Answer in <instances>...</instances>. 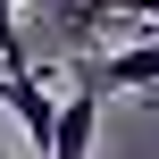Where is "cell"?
<instances>
[{
  "instance_id": "1",
  "label": "cell",
  "mask_w": 159,
  "mask_h": 159,
  "mask_svg": "<svg viewBox=\"0 0 159 159\" xmlns=\"http://www.w3.org/2000/svg\"><path fill=\"white\" fill-rule=\"evenodd\" d=\"M109 25H117V0H34V34L25 42H42L59 67L67 59H92L101 42H109ZM34 50V59H42Z\"/></svg>"
},
{
  "instance_id": "2",
  "label": "cell",
  "mask_w": 159,
  "mask_h": 159,
  "mask_svg": "<svg viewBox=\"0 0 159 159\" xmlns=\"http://www.w3.org/2000/svg\"><path fill=\"white\" fill-rule=\"evenodd\" d=\"M67 92H59V134H50V159H92V143H101V84L67 59Z\"/></svg>"
},
{
  "instance_id": "3",
  "label": "cell",
  "mask_w": 159,
  "mask_h": 159,
  "mask_svg": "<svg viewBox=\"0 0 159 159\" xmlns=\"http://www.w3.org/2000/svg\"><path fill=\"white\" fill-rule=\"evenodd\" d=\"M0 67H8V75H17V67H34V42H25V17H17L8 0H0Z\"/></svg>"
},
{
  "instance_id": "4",
  "label": "cell",
  "mask_w": 159,
  "mask_h": 159,
  "mask_svg": "<svg viewBox=\"0 0 159 159\" xmlns=\"http://www.w3.org/2000/svg\"><path fill=\"white\" fill-rule=\"evenodd\" d=\"M151 101H159V84H151Z\"/></svg>"
},
{
  "instance_id": "5",
  "label": "cell",
  "mask_w": 159,
  "mask_h": 159,
  "mask_svg": "<svg viewBox=\"0 0 159 159\" xmlns=\"http://www.w3.org/2000/svg\"><path fill=\"white\" fill-rule=\"evenodd\" d=\"M0 159H8V151H0Z\"/></svg>"
}]
</instances>
